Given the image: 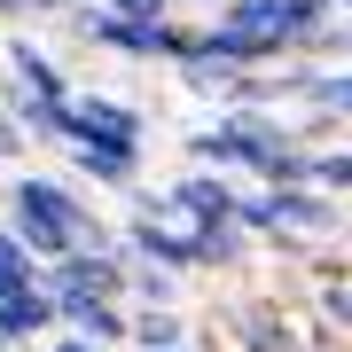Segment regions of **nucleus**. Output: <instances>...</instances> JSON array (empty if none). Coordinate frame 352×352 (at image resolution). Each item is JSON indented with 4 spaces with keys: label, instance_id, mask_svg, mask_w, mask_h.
<instances>
[{
    "label": "nucleus",
    "instance_id": "1",
    "mask_svg": "<svg viewBox=\"0 0 352 352\" xmlns=\"http://www.w3.org/2000/svg\"><path fill=\"white\" fill-rule=\"evenodd\" d=\"M305 141L289 118L274 110H219L212 126L188 133V157L212 164V173H251L258 188H289V180H305Z\"/></svg>",
    "mask_w": 352,
    "mask_h": 352
},
{
    "label": "nucleus",
    "instance_id": "2",
    "mask_svg": "<svg viewBox=\"0 0 352 352\" xmlns=\"http://www.w3.org/2000/svg\"><path fill=\"white\" fill-rule=\"evenodd\" d=\"M8 235L24 243L39 266L63 258V251H87V243H118L110 227L94 219V204L78 196L71 180H55V173H16L8 180Z\"/></svg>",
    "mask_w": 352,
    "mask_h": 352
},
{
    "label": "nucleus",
    "instance_id": "3",
    "mask_svg": "<svg viewBox=\"0 0 352 352\" xmlns=\"http://www.w3.org/2000/svg\"><path fill=\"white\" fill-rule=\"evenodd\" d=\"M71 24L87 47L102 55H126V63H180V47H188V24L180 16H118V8H94V0H71Z\"/></svg>",
    "mask_w": 352,
    "mask_h": 352
},
{
    "label": "nucleus",
    "instance_id": "4",
    "mask_svg": "<svg viewBox=\"0 0 352 352\" xmlns=\"http://www.w3.org/2000/svg\"><path fill=\"white\" fill-rule=\"evenodd\" d=\"M71 141H110V149H149V118L118 94H94V87H71L63 102V149Z\"/></svg>",
    "mask_w": 352,
    "mask_h": 352
},
{
    "label": "nucleus",
    "instance_id": "5",
    "mask_svg": "<svg viewBox=\"0 0 352 352\" xmlns=\"http://www.w3.org/2000/svg\"><path fill=\"white\" fill-rule=\"evenodd\" d=\"M164 212L180 227H212V219H235V180L212 173V164H196V173H180L173 188H164Z\"/></svg>",
    "mask_w": 352,
    "mask_h": 352
},
{
    "label": "nucleus",
    "instance_id": "6",
    "mask_svg": "<svg viewBox=\"0 0 352 352\" xmlns=\"http://www.w3.org/2000/svg\"><path fill=\"white\" fill-rule=\"evenodd\" d=\"M55 329L118 352V344H126V305H118V298H87V289H63V298H55Z\"/></svg>",
    "mask_w": 352,
    "mask_h": 352
},
{
    "label": "nucleus",
    "instance_id": "7",
    "mask_svg": "<svg viewBox=\"0 0 352 352\" xmlns=\"http://www.w3.org/2000/svg\"><path fill=\"white\" fill-rule=\"evenodd\" d=\"M8 78H16L32 102H71V71L55 63L32 32H8Z\"/></svg>",
    "mask_w": 352,
    "mask_h": 352
},
{
    "label": "nucleus",
    "instance_id": "8",
    "mask_svg": "<svg viewBox=\"0 0 352 352\" xmlns=\"http://www.w3.org/2000/svg\"><path fill=\"white\" fill-rule=\"evenodd\" d=\"M71 173L94 188H141V149H110V141H71Z\"/></svg>",
    "mask_w": 352,
    "mask_h": 352
},
{
    "label": "nucleus",
    "instance_id": "9",
    "mask_svg": "<svg viewBox=\"0 0 352 352\" xmlns=\"http://www.w3.org/2000/svg\"><path fill=\"white\" fill-rule=\"evenodd\" d=\"M126 344L133 352H180L188 344V314L180 305H126Z\"/></svg>",
    "mask_w": 352,
    "mask_h": 352
},
{
    "label": "nucleus",
    "instance_id": "10",
    "mask_svg": "<svg viewBox=\"0 0 352 352\" xmlns=\"http://www.w3.org/2000/svg\"><path fill=\"white\" fill-rule=\"evenodd\" d=\"M305 188L352 196V149H305Z\"/></svg>",
    "mask_w": 352,
    "mask_h": 352
},
{
    "label": "nucleus",
    "instance_id": "11",
    "mask_svg": "<svg viewBox=\"0 0 352 352\" xmlns=\"http://www.w3.org/2000/svg\"><path fill=\"white\" fill-rule=\"evenodd\" d=\"M32 282H39V258L8 235V227H0V289H32Z\"/></svg>",
    "mask_w": 352,
    "mask_h": 352
},
{
    "label": "nucleus",
    "instance_id": "12",
    "mask_svg": "<svg viewBox=\"0 0 352 352\" xmlns=\"http://www.w3.org/2000/svg\"><path fill=\"white\" fill-rule=\"evenodd\" d=\"M321 314L337 321V329H352V282H329L321 289Z\"/></svg>",
    "mask_w": 352,
    "mask_h": 352
},
{
    "label": "nucleus",
    "instance_id": "13",
    "mask_svg": "<svg viewBox=\"0 0 352 352\" xmlns=\"http://www.w3.org/2000/svg\"><path fill=\"white\" fill-rule=\"evenodd\" d=\"M94 8H118V16H173L164 0H94Z\"/></svg>",
    "mask_w": 352,
    "mask_h": 352
},
{
    "label": "nucleus",
    "instance_id": "14",
    "mask_svg": "<svg viewBox=\"0 0 352 352\" xmlns=\"http://www.w3.org/2000/svg\"><path fill=\"white\" fill-rule=\"evenodd\" d=\"M24 149H32V141H24V133L8 126V110H0V164H16V157H24Z\"/></svg>",
    "mask_w": 352,
    "mask_h": 352
},
{
    "label": "nucleus",
    "instance_id": "15",
    "mask_svg": "<svg viewBox=\"0 0 352 352\" xmlns=\"http://www.w3.org/2000/svg\"><path fill=\"white\" fill-rule=\"evenodd\" d=\"M47 352H110V344H87V337H55Z\"/></svg>",
    "mask_w": 352,
    "mask_h": 352
},
{
    "label": "nucleus",
    "instance_id": "16",
    "mask_svg": "<svg viewBox=\"0 0 352 352\" xmlns=\"http://www.w3.org/2000/svg\"><path fill=\"white\" fill-rule=\"evenodd\" d=\"M164 8H204V0H164Z\"/></svg>",
    "mask_w": 352,
    "mask_h": 352
},
{
    "label": "nucleus",
    "instance_id": "17",
    "mask_svg": "<svg viewBox=\"0 0 352 352\" xmlns=\"http://www.w3.org/2000/svg\"><path fill=\"white\" fill-rule=\"evenodd\" d=\"M180 352H188V344H180Z\"/></svg>",
    "mask_w": 352,
    "mask_h": 352
}]
</instances>
